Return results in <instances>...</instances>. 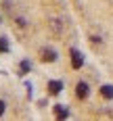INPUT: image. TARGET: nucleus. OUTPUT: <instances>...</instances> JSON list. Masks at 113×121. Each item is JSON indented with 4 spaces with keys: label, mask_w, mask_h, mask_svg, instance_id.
Masks as SVG:
<instances>
[{
    "label": "nucleus",
    "mask_w": 113,
    "mask_h": 121,
    "mask_svg": "<svg viewBox=\"0 0 113 121\" xmlns=\"http://www.w3.org/2000/svg\"><path fill=\"white\" fill-rule=\"evenodd\" d=\"M82 63H84L82 52L73 48V50H71V67H73V69H80V67H82Z\"/></svg>",
    "instance_id": "f257e3e1"
},
{
    "label": "nucleus",
    "mask_w": 113,
    "mask_h": 121,
    "mask_svg": "<svg viewBox=\"0 0 113 121\" xmlns=\"http://www.w3.org/2000/svg\"><path fill=\"white\" fill-rule=\"evenodd\" d=\"M40 54H42V60H44V63H52V60H57V52H54L52 48H42Z\"/></svg>",
    "instance_id": "f03ea898"
},
{
    "label": "nucleus",
    "mask_w": 113,
    "mask_h": 121,
    "mask_svg": "<svg viewBox=\"0 0 113 121\" xmlns=\"http://www.w3.org/2000/svg\"><path fill=\"white\" fill-rule=\"evenodd\" d=\"M52 111H54V115H57L59 119H67V117H69V111H67V107H65V104H54V107H52Z\"/></svg>",
    "instance_id": "7ed1b4c3"
},
{
    "label": "nucleus",
    "mask_w": 113,
    "mask_h": 121,
    "mask_svg": "<svg viewBox=\"0 0 113 121\" xmlns=\"http://www.w3.org/2000/svg\"><path fill=\"white\" fill-rule=\"evenodd\" d=\"M75 94H77V98H88V84L80 82L75 86Z\"/></svg>",
    "instance_id": "20e7f679"
},
{
    "label": "nucleus",
    "mask_w": 113,
    "mask_h": 121,
    "mask_svg": "<svg viewBox=\"0 0 113 121\" xmlns=\"http://www.w3.org/2000/svg\"><path fill=\"white\" fill-rule=\"evenodd\" d=\"M61 90H63V84H61V82H48V94L57 96Z\"/></svg>",
    "instance_id": "39448f33"
},
{
    "label": "nucleus",
    "mask_w": 113,
    "mask_h": 121,
    "mask_svg": "<svg viewBox=\"0 0 113 121\" xmlns=\"http://www.w3.org/2000/svg\"><path fill=\"white\" fill-rule=\"evenodd\" d=\"M100 94L105 98H113V86H103L100 88Z\"/></svg>",
    "instance_id": "423d86ee"
},
{
    "label": "nucleus",
    "mask_w": 113,
    "mask_h": 121,
    "mask_svg": "<svg viewBox=\"0 0 113 121\" xmlns=\"http://www.w3.org/2000/svg\"><path fill=\"white\" fill-rule=\"evenodd\" d=\"M29 69H32V63H29V60H23V63H21V75H25Z\"/></svg>",
    "instance_id": "0eeeda50"
},
{
    "label": "nucleus",
    "mask_w": 113,
    "mask_h": 121,
    "mask_svg": "<svg viewBox=\"0 0 113 121\" xmlns=\"http://www.w3.org/2000/svg\"><path fill=\"white\" fill-rule=\"evenodd\" d=\"M6 50H9V40L0 38V52H6Z\"/></svg>",
    "instance_id": "6e6552de"
},
{
    "label": "nucleus",
    "mask_w": 113,
    "mask_h": 121,
    "mask_svg": "<svg viewBox=\"0 0 113 121\" xmlns=\"http://www.w3.org/2000/svg\"><path fill=\"white\" fill-rule=\"evenodd\" d=\"M2 113H4V102L0 100V115H2Z\"/></svg>",
    "instance_id": "1a4fd4ad"
}]
</instances>
